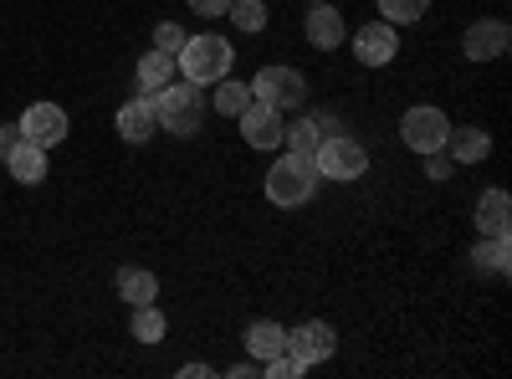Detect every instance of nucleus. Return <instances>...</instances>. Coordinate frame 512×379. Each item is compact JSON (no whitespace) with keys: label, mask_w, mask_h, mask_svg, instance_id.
Returning a JSON list of instances; mask_svg holds the SVG:
<instances>
[{"label":"nucleus","mask_w":512,"mask_h":379,"mask_svg":"<svg viewBox=\"0 0 512 379\" xmlns=\"http://www.w3.org/2000/svg\"><path fill=\"white\" fill-rule=\"evenodd\" d=\"M190 11H195V16H226L231 0H190Z\"/></svg>","instance_id":"c85d7f7f"},{"label":"nucleus","mask_w":512,"mask_h":379,"mask_svg":"<svg viewBox=\"0 0 512 379\" xmlns=\"http://www.w3.org/2000/svg\"><path fill=\"white\" fill-rule=\"evenodd\" d=\"M175 62H180V72L190 77V82H221L226 72H231V41L226 36H216V31H205V36H185V47L175 52Z\"/></svg>","instance_id":"7ed1b4c3"},{"label":"nucleus","mask_w":512,"mask_h":379,"mask_svg":"<svg viewBox=\"0 0 512 379\" xmlns=\"http://www.w3.org/2000/svg\"><path fill=\"white\" fill-rule=\"evenodd\" d=\"M507 41H512L507 21H477V26H466L461 52L472 62H497V57H507Z\"/></svg>","instance_id":"9b49d317"},{"label":"nucleus","mask_w":512,"mask_h":379,"mask_svg":"<svg viewBox=\"0 0 512 379\" xmlns=\"http://www.w3.org/2000/svg\"><path fill=\"white\" fill-rule=\"evenodd\" d=\"M6 164H11V175H16L21 185H41V180H47V149L31 144V139H21V144L6 154Z\"/></svg>","instance_id":"4468645a"},{"label":"nucleus","mask_w":512,"mask_h":379,"mask_svg":"<svg viewBox=\"0 0 512 379\" xmlns=\"http://www.w3.org/2000/svg\"><path fill=\"white\" fill-rule=\"evenodd\" d=\"M164 328H169V323H164V313H159L154 303H139V308H134V339H139V344H159Z\"/></svg>","instance_id":"5701e85b"},{"label":"nucleus","mask_w":512,"mask_h":379,"mask_svg":"<svg viewBox=\"0 0 512 379\" xmlns=\"http://www.w3.org/2000/svg\"><path fill=\"white\" fill-rule=\"evenodd\" d=\"M318 164L313 154H282L272 170H267V200L272 205H308L318 190Z\"/></svg>","instance_id":"f03ea898"},{"label":"nucleus","mask_w":512,"mask_h":379,"mask_svg":"<svg viewBox=\"0 0 512 379\" xmlns=\"http://www.w3.org/2000/svg\"><path fill=\"white\" fill-rule=\"evenodd\" d=\"M210 108L216 113H226V118H241L246 108H251V82H236L231 72L216 82V93H210Z\"/></svg>","instance_id":"aec40b11"},{"label":"nucleus","mask_w":512,"mask_h":379,"mask_svg":"<svg viewBox=\"0 0 512 379\" xmlns=\"http://www.w3.org/2000/svg\"><path fill=\"white\" fill-rule=\"evenodd\" d=\"M154 98V113H159V129L164 134H175V139H190V134H200V123H205V108H210V98H205V88L200 82H164L159 93H149Z\"/></svg>","instance_id":"f257e3e1"},{"label":"nucleus","mask_w":512,"mask_h":379,"mask_svg":"<svg viewBox=\"0 0 512 379\" xmlns=\"http://www.w3.org/2000/svg\"><path fill=\"white\" fill-rule=\"evenodd\" d=\"M113 282H118V298H123V303H134V308L159 298V277H154V272H144V267H118V277H113Z\"/></svg>","instance_id":"f3484780"},{"label":"nucleus","mask_w":512,"mask_h":379,"mask_svg":"<svg viewBox=\"0 0 512 379\" xmlns=\"http://www.w3.org/2000/svg\"><path fill=\"white\" fill-rule=\"evenodd\" d=\"M472 262H477V267H492V272H507V267H512V246H507V236H482L477 251H472Z\"/></svg>","instance_id":"4be33fe9"},{"label":"nucleus","mask_w":512,"mask_h":379,"mask_svg":"<svg viewBox=\"0 0 512 379\" xmlns=\"http://www.w3.org/2000/svg\"><path fill=\"white\" fill-rule=\"evenodd\" d=\"M446 154H451V164H477V159L492 154V139L482 129H451L446 134Z\"/></svg>","instance_id":"a211bd4d"},{"label":"nucleus","mask_w":512,"mask_h":379,"mask_svg":"<svg viewBox=\"0 0 512 379\" xmlns=\"http://www.w3.org/2000/svg\"><path fill=\"white\" fill-rule=\"evenodd\" d=\"M333 349H338V333L328 323H297V328H287V354L303 364V369L333 359Z\"/></svg>","instance_id":"0eeeda50"},{"label":"nucleus","mask_w":512,"mask_h":379,"mask_svg":"<svg viewBox=\"0 0 512 379\" xmlns=\"http://www.w3.org/2000/svg\"><path fill=\"white\" fill-rule=\"evenodd\" d=\"M16 144H21V123H6V129H0V159H6Z\"/></svg>","instance_id":"c756f323"},{"label":"nucleus","mask_w":512,"mask_h":379,"mask_svg":"<svg viewBox=\"0 0 512 379\" xmlns=\"http://www.w3.org/2000/svg\"><path fill=\"white\" fill-rule=\"evenodd\" d=\"M262 374H267V379H297V374H308V369H303V364H297V359L282 349V354L262 359Z\"/></svg>","instance_id":"a878e982"},{"label":"nucleus","mask_w":512,"mask_h":379,"mask_svg":"<svg viewBox=\"0 0 512 379\" xmlns=\"http://www.w3.org/2000/svg\"><path fill=\"white\" fill-rule=\"evenodd\" d=\"M118 134H123L128 144H149V139L159 134V113H154V98H149V93H139L134 103L118 108Z\"/></svg>","instance_id":"f8f14e48"},{"label":"nucleus","mask_w":512,"mask_h":379,"mask_svg":"<svg viewBox=\"0 0 512 379\" xmlns=\"http://www.w3.org/2000/svg\"><path fill=\"white\" fill-rule=\"evenodd\" d=\"M251 98H262L272 108H303L308 82H303V72H292V67H262L251 77Z\"/></svg>","instance_id":"423d86ee"},{"label":"nucleus","mask_w":512,"mask_h":379,"mask_svg":"<svg viewBox=\"0 0 512 379\" xmlns=\"http://www.w3.org/2000/svg\"><path fill=\"white\" fill-rule=\"evenodd\" d=\"M303 31H308V41H313L318 52H333L338 41H344V16L333 11V0H323V6H313V11H308Z\"/></svg>","instance_id":"ddd939ff"},{"label":"nucleus","mask_w":512,"mask_h":379,"mask_svg":"<svg viewBox=\"0 0 512 379\" xmlns=\"http://www.w3.org/2000/svg\"><path fill=\"white\" fill-rule=\"evenodd\" d=\"M180 374H185V379H205V374H210V364H185Z\"/></svg>","instance_id":"7c9ffc66"},{"label":"nucleus","mask_w":512,"mask_h":379,"mask_svg":"<svg viewBox=\"0 0 512 379\" xmlns=\"http://www.w3.org/2000/svg\"><path fill=\"white\" fill-rule=\"evenodd\" d=\"M175 72H180V62H175V52H149V57H139V93H159L164 82H175Z\"/></svg>","instance_id":"6ab92c4d"},{"label":"nucleus","mask_w":512,"mask_h":379,"mask_svg":"<svg viewBox=\"0 0 512 379\" xmlns=\"http://www.w3.org/2000/svg\"><path fill=\"white\" fill-rule=\"evenodd\" d=\"M226 16L236 21V31H262L267 26V0H231Z\"/></svg>","instance_id":"b1692460"},{"label":"nucleus","mask_w":512,"mask_h":379,"mask_svg":"<svg viewBox=\"0 0 512 379\" xmlns=\"http://www.w3.org/2000/svg\"><path fill=\"white\" fill-rule=\"evenodd\" d=\"M282 108H272V103H262V98H251V108L241 113V134H246V144L251 149H277L282 144Z\"/></svg>","instance_id":"6e6552de"},{"label":"nucleus","mask_w":512,"mask_h":379,"mask_svg":"<svg viewBox=\"0 0 512 379\" xmlns=\"http://www.w3.org/2000/svg\"><path fill=\"white\" fill-rule=\"evenodd\" d=\"M154 47H159V52H180V47H185V31H180L175 21H159V26H154Z\"/></svg>","instance_id":"bb28decb"},{"label":"nucleus","mask_w":512,"mask_h":379,"mask_svg":"<svg viewBox=\"0 0 512 379\" xmlns=\"http://www.w3.org/2000/svg\"><path fill=\"white\" fill-rule=\"evenodd\" d=\"M354 57H359L364 67H384V62H395V57H400L395 26H390V21H369V26H359V36H354Z\"/></svg>","instance_id":"9d476101"},{"label":"nucleus","mask_w":512,"mask_h":379,"mask_svg":"<svg viewBox=\"0 0 512 379\" xmlns=\"http://www.w3.org/2000/svg\"><path fill=\"white\" fill-rule=\"evenodd\" d=\"M313 6H323V0H313Z\"/></svg>","instance_id":"2f4dec72"},{"label":"nucleus","mask_w":512,"mask_h":379,"mask_svg":"<svg viewBox=\"0 0 512 379\" xmlns=\"http://www.w3.org/2000/svg\"><path fill=\"white\" fill-rule=\"evenodd\" d=\"M507 226H512V200H507V190H487V195L477 200V231H482V236H507Z\"/></svg>","instance_id":"dca6fc26"},{"label":"nucleus","mask_w":512,"mask_h":379,"mask_svg":"<svg viewBox=\"0 0 512 379\" xmlns=\"http://www.w3.org/2000/svg\"><path fill=\"white\" fill-rule=\"evenodd\" d=\"M313 164H318V175H323V180H364L369 154H364V144H359V139L333 134V139H323V144H318Z\"/></svg>","instance_id":"20e7f679"},{"label":"nucleus","mask_w":512,"mask_h":379,"mask_svg":"<svg viewBox=\"0 0 512 379\" xmlns=\"http://www.w3.org/2000/svg\"><path fill=\"white\" fill-rule=\"evenodd\" d=\"M246 349H251L256 364L272 359V354H282V349H287V328H282L277 318H256V323L246 328Z\"/></svg>","instance_id":"2eb2a0df"},{"label":"nucleus","mask_w":512,"mask_h":379,"mask_svg":"<svg viewBox=\"0 0 512 379\" xmlns=\"http://www.w3.org/2000/svg\"><path fill=\"white\" fill-rule=\"evenodd\" d=\"M425 180H451V154L446 149L425 154Z\"/></svg>","instance_id":"cd10ccee"},{"label":"nucleus","mask_w":512,"mask_h":379,"mask_svg":"<svg viewBox=\"0 0 512 379\" xmlns=\"http://www.w3.org/2000/svg\"><path fill=\"white\" fill-rule=\"evenodd\" d=\"M21 139H31V144H41V149L62 144V139H67V113H62L57 103H31V108L21 113Z\"/></svg>","instance_id":"1a4fd4ad"},{"label":"nucleus","mask_w":512,"mask_h":379,"mask_svg":"<svg viewBox=\"0 0 512 379\" xmlns=\"http://www.w3.org/2000/svg\"><path fill=\"white\" fill-rule=\"evenodd\" d=\"M282 144H287V154H318V144H323V118H297V123H287Z\"/></svg>","instance_id":"412c9836"},{"label":"nucleus","mask_w":512,"mask_h":379,"mask_svg":"<svg viewBox=\"0 0 512 379\" xmlns=\"http://www.w3.org/2000/svg\"><path fill=\"white\" fill-rule=\"evenodd\" d=\"M379 16L390 26H410V21L425 16V0H379Z\"/></svg>","instance_id":"393cba45"},{"label":"nucleus","mask_w":512,"mask_h":379,"mask_svg":"<svg viewBox=\"0 0 512 379\" xmlns=\"http://www.w3.org/2000/svg\"><path fill=\"white\" fill-rule=\"evenodd\" d=\"M446 134H451V118L441 113V108H410L405 118H400V139L415 149V154H436V149H446Z\"/></svg>","instance_id":"39448f33"}]
</instances>
